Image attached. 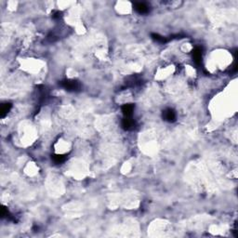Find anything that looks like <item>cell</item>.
<instances>
[{
	"label": "cell",
	"instance_id": "cell-2",
	"mask_svg": "<svg viewBox=\"0 0 238 238\" xmlns=\"http://www.w3.org/2000/svg\"><path fill=\"white\" fill-rule=\"evenodd\" d=\"M63 87L67 88L68 90H76L79 87V85L77 81H65L63 82Z\"/></svg>",
	"mask_w": 238,
	"mask_h": 238
},
{
	"label": "cell",
	"instance_id": "cell-6",
	"mask_svg": "<svg viewBox=\"0 0 238 238\" xmlns=\"http://www.w3.org/2000/svg\"><path fill=\"white\" fill-rule=\"evenodd\" d=\"M193 57H194V59H195V61H196V62H199L201 61V59H202V52H201V49H200V48L195 49V51H194V53H193Z\"/></svg>",
	"mask_w": 238,
	"mask_h": 238
},
{
	"label": "cell",
	"instance_id": "cell-7",
	"mask_svg": "<svg viewBox=\"0 0 238 238\" xmlns=\"http://www.w3.org/2000/svg\"><path fill=\"white\" fill-rule=\"evenodd\" d=\"M65 160V157L63 156H54V161L56 162V163H62V162H63Z\"/></svg>",
	"mask_w": 238,
	"mask_h": 238
},
{
	"label": "cell",
	"instance_id": "cell-1",
	"mask_svg": "<svg viewBox=\"0 0 238 238\" xmlns=\"http://www.w3.org/2000/svg\"><path fill=\"white\" fill-rule=\"evenodd\" d=\"M134 8L135 10L140 13V14H144L147 13L149 11V7L147 5H145L144 3H135L134 5Z\"/></svg>",
	"mask_w": 238,
	"mask_h": 238
},
{
	"label": "cell",
	"instance_id": "cell-4",
	"mask_svg": "<svg viewBox=\"0 0 238 238\" xmlns=\"http://www.w3.org/2000/svg\"><path fill=\"white\" fill-rule=\"evenodd\" d=\"M164 118L166 119V121H168V122H172L176 118V115H175L173 110L167 109L164 112Z\"/></svg>",
	"mask_w": 238,
	"mask_h": 238
},
{
	"label": "cell",
	"instance_id": "cell-5",
	"mask_svg": "<svg viewBox=\"0 0 238 238\" xmlns=\"http://www.w3.org/2000/svg\"><path fill=\"white\" fill-rule=\"evenodd\" d=\"M133 109H134V107L132 105H130V104H125L122 107V112H123V114H124V116L126 117H130L131 115H132Z\"/></svg>",
	"mask_w": 238,
	"mask_h": 238
},
{
	"label": "cell",
	"instance_id": "cell-3",
	"mask_svg": "<svg viewBox=\"0 0 238 238\" xmlns=\"http://www.w3.org/2000/svg\"><path fill=\"white\" fill-rule=\"evenodd\" d=\"M122 126L125 129H132L135 126V123L132 119L130 117H125V119L123 120V123H122Z\"/></svg>",
	"mask_w": 238,
	"mask_h": 238
}]
</instances>
